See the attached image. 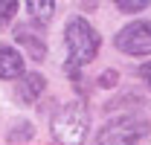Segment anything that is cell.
<instances>
[{
    "mask_svg": "<svg viewBox=\"0 0 151 145\" xmlns=\"http://www.w3.org/2000/svg\"><path fill=\"white\" fill-rule=\"evenodd\" d=\"M64 41H67V55H70V64H67V67H73V70L90 64L96 55H99V47H102L99 32H96L84 18H70L67 20Z\"/></svg>",
    "mask_w": 151,
    "mask_h": 145,
    "instance_id": "7a4b0ae2",
    "label": "cell"
},
{
    "mask_svg": "<svg viewBox=\"0 0 151 145\" xmlns=\"http://www.w3.org/2000/svg\"><path fill=\"white\" fill-rule=\"evenodd\" d=\"M32 136H35V128L29 125V122H18V125L9 131V142H26Z\"/></svg>",
    "mask_w": 151,
    "mask_h": 145,
    "instance_id": "9c48e42d",
    "label": "cell"
},
{
    "mask_svg": "<svg viewBox=\"0 0 151 145\" xmlns=\"http://www.w3.org/2000/svg\"><path fill=\"white\" fill-rule=\"evenodd\" d=\"M15 12H18V3L15 0H0V26H6L9 20L15 18Z\"/></svg>",
    "mask_w": 151,
    "mask_h": 145,
    "instance_id": "30bf717a",
    "label": "cell"
},
{
    "mask_svg": "<svg viewBox=\"0 0 151 145\" xmlns=\"http://www.w3.org/2000/svg\"><path fill=\"white\" fill-rule=\"evenodd\" d=\"M26 9H29V15L35 20H50L52 12H55V3H50V0H44V3H41V0H29Z\"/></svg>",
    "mask_w": 151,
    "mask_h": 145,
    "instance_id": "ba28073f",
    "label": "cell"
},
{
    "mask_svg": "<svg viewBox=\"0 0 151 145\" xmlns=\"http://www.w3.org/2000/svg\"><path fill=\"white\" fill-rule=\"evenodd\" d=\"M44 87H47V78H44L41 72H26L18 81V99L26 102V105H32L38 96L44 93Z\"/></svg>",
    "mask_w": 151,
    "mask_h": 145,
    "instance_id": "52a82bcc",
    "label": "cell"
},
{
    "mask_svg": "<svg viewBox=\"0 0 151 145\" xmlns=\"http://www.w3.org/2000/svg\"><path fill=\"white\" fill-rule=\"evenodd\" d=\"M116 81H119V72H116V70H105L99 78H96L99 87H116Z\"/></svg>",
    "mask_w": 151,
    "mask_h": 145,
    "instance_id": "8fae6325",
    "label": "cell"
},
{
    "mask_svg": "<svg viewBox=\"0 0 151 145\" xmlns=\"http://www.w3.org/2000/svg\"><path fill=\"white\" fill-rule=\"evenodd\" d=\"M90 131V110L81 102H67L61 105L52 116V136L61 145H81Z\"/></svg>",
    "mask_w": 151,
    "mask_h": 145,
    "instance_id": "3957f363",
    "label": "cell"
},
{
    "mask_svg": "<svg viewBox=\"0 0 151 145\" xmlns=\"http://www.w3.org/2000/svg\"><path fill=\"white\" fill-rule=\"evenodd\" d=\"M145 6H148L145 0H137V3H125V0H119V3H116V9H119V12H142Z\"/></svg>",
    "mask_w": 151,
    "mask_h": 145,
    "instance_id": "7c38bea8",
    "label": "cell"
},
{
    "mask_svg": "<svg viewBox=\"0 0 151 145\" xmlns=\"http://www.w3.org/2000/svg\"><path fill=\"white\" fill-rule=\"evenodd\" d=\"M137 75H139V78L148 84V90H151V61H148V64H142V67L137 70Z\"/></svg>",
    "mask_w": 151,
    "mask_h": 145,
    "instance_id": "4fadbf2b",
    "label": "cell"
},
{
    "mask_svg": "<svg viewBox=\"0 0 151 145\" xmlns=\"http://www.w3.org/2000/svg\"><path fill=\"white\" fill-rule=\"evenodd\" d=\"M15 41H18V44H23V47H26V52L32 55L35 61H44V55H47V44H44V38L38 35L29 23L15 26Z\"/></svg>",
    "mask_w": 151,
    "mask_h": 145,
    "instance_id": "5b68a950",
    "label": "cell"
},
{
    "mask_svg": "<svg viewBox=\"0 0 151 145\" xmlns=\"http://www.w3.org/2000/svg\"><path fill=\"white\" fill-rule=\"evenodd\" d=\"M148 136V119L142 113H119L99 128L93 145H139Z\"/></svg>",
    "mask_w": 151,
    "mask_h": 145,
    "instance_id": "6da1fadb",
    "label": "cell"
},
{
    "mask_svg": "<svg viewBox=\"0 0 151 145\" xmlns=\"http://www.w3.org/2000/svg\"><path fill=\"white\" fill-rule=\"evenodd\" d=\"M0 78H23V58L9 44H0Z\"/></svg>",
    "mask_w": 151,
    "mask_h": 145,
    "instance_id": "8992f818",
    "label": "cell"
},
{
    "mask_svg": "<svg viewBox=\"0 0 151 145\" xmlns=\"http://www.w3.org/2000/svg\"><path fill=\"white\" fill-rule=\"evenodd\" d=\"M116 50L125 55H151V20H134L116 32Z\"/></svg>",
    "mask_w": 151,
    "mask_h": 145,
    "instance_id": "277c9868",
    "label": "cell"
}]
</instances>
